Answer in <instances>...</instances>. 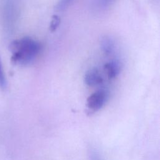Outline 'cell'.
I'll return each mask as SVG.
<instances>
[{
    "instance_id": "obj_9",
    "label": "cell",
    "mask_w": 160,
    "mask_h": 160,
    "mask_svg": "<svg viewBox=\"0 0 160 160\" xmlns=\"http://www.w3.org/2000/svg\"><path fill=\"white\" fill-rule=\"evenodd\" d=\"M114 0H97V4L101 8H104L108 6Z\"/></svg>"
},
{
    "instance_id": "obj_1",
    "label": "cell",
    "mask_w": 160,
    "mask_h": 160,
    "mask_svg": "<svg viewBox=\"0 0 160 160\" xmlns=\"http://www.w3.org/2000/svg\"><path fill=\"white\" fill-rule=\"evenodd\" d=\"M41 48L40 43L30 37L16 39L9 46L11 62L15 65L26 66L34 61Z\"/></svg>"
},
{
    "instance_id": "obj_3",
    "label": "cell",
    "mask_w": 160,
    "mask_h": 160,
    "mask_svg": "<svg viewBox=\"0 0 160 160\" xmlns=\"http://www.w3.org/2000/svg\"><path fill=\"white\" fill-rule=\"evenodd\" d=\"M84 82L89 86L93 87L101 84L103 78L98 69L93 68L86 72L84 76Z\"/></svg>"
},
{
    "instance_id": "obj_5",
    "label": "cell",
    "mask_w": 160,
    "mask_h": 160,
    "mask_svg": "<svg viewBox=\"0 0 160 160\" xmlns=\"http://www.w3.org/2000/svg\"><path fill=\"white\" fill-rule=\"evenodd\" d=\"M101 47L104 53L106 54H110L114 50V41L109 37H104L101 41Z\"/></svg>"
},
{
    "instance_id": "obj_7",
    "label": "cell",
    "mask_w": 160,
    "mask_h": 160,
    "mask_svg": "<svg viewBox=\"0 0 160 160\" xmlns=\"http://www.w3.org/2000/svg\"><path fill=\"white\" fill-rule=\"evenodd\" d=\"M60 24V18L57 15H54L52 18V20L50 24V30L51 31H54Z\"/></svg>"
},
{
    "instance_id": "obj_6",
    "label": "cell",
    "mask_w": 160,
    "mask_h": 160,
    "mask_svg": "<svg viewBox=\"0 0 160 160\" xmlns=\"http://www.w3.org/2000/svg\"><path fill=\"white\" fill-rule=\"evenodd\" d=\"M74 0H59L56 6V9L59 11H64L72 2Z\"/></svg>"
},
{
    "instance_id": "obj_2",
    "label": "cell",
    "mask_w": 160,
    "mask_h": 160,
    "mask_svg": "<svg viewBox=\"0 0 160 160\" xmlns=\"http://www.w3.org/2000/svg\"><path fill=\"white\" fill-rule=\"evenodd\" d=\"M108 98L106 90L100 89L91 94L86 101V106L89 111L95 112L99 110L105 104Z\"/></svg>"
},
{
    "instance_id": "obj_8",
    "label": "cell",
    "mask_w": 160,
    "mask_h": 160,
    "mask_svg": "<svg viewBox=\"0 0 160 160\" xmlns=\"http://www.w3.org/2000/svg\"><path fill=\"white\" fill-rule=\"evenodd\" d=\"M6 87V80L2 70V64L0 59V88L2 89H4Z\"/></svg>"
},
{
    "instance_id": "obj_4",
    "label": "cell",
    "mask_w": 160,
    "mask_h": 160,
    "mask_svg": "<svg viewBox=\"0 0 160 160\" xmlns=\"http://www.w3.org/2000/svg\"><path fill=\"white\" fill-rule=\"evenodd\" d=\"M104 70L107 74L108 78H115L119 74L121 71V65L118 61L112 60L105 64Z\"/></svg>"
}]
</instances>
